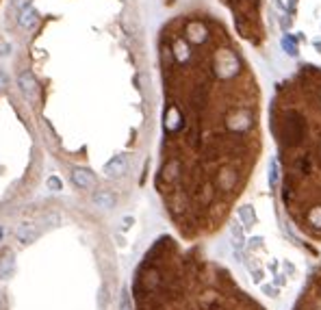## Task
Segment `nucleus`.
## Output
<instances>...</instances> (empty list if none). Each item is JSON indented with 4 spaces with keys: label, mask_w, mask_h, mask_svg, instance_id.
I'll return each instance as SVG.
<instances>
[{
    "label": "nucleus",
    "mask_w": 321,
    "mask_h": 310,
    "mask_svg": "<svg viewBox=\"0 0 321 310\" xmlns=\"http://www.w3.org/2000/svg\"><path fill=\"white\" fill-rule=\"evenodd\" d=\"M128 169V158L124 156V154H117V156H113L111 161L104 165V176L107 178H119L124 176Z\"/></svg>",
    "instance_id": "1"
},
{
    "label": "nucleus",
    "mask_w": 321,
    "mask_h": 310,
    "mask_svg": "<svg viewBox=\"0 0 321 310\" xmlns=\"http://www.w3.org/2000/svg\"><path fill=\"white\" fill-rule=\"evenodd\" d=\"M37 237H39V232H37V228H35V223H22V226L16 228V239L24 247L37 241Z\"/></svg>",
    "instance_id": "2"
},
{
    "label": "nucleus",
    "mask_w": 321,
    "mask_h": 310,
    "mask_svg": "<svg viewBox=\"0 0 321 310\" xmlns=\"http://www.w3.org/2000/svg\"><path fill=\"white\" fill-rule=\"evenodd\" d=\"M93 204H96V208L100 211H111L115 208V202H117V198L113 196V191H109V189H100V191L93 193Z\"/></svg>",
    "instance_id": "3"
},
{
    "label": "nucleus",
    "mask_w": 321,
    "mask_h": 310,
    "mask_svg": "<svg viewBox=\"0 0 321 310\" xmlns=\"http://www.w3.org/2000/svg\"><path fill=\"white\" fill-rule=\"evenodd\" d=\"M72 182L76 184L78 189H92L93 184H96V178H93V174L89 172V169L76 167V169H72Z\"/></svg>",
    "instance_id": "4"
},
{
    "label": "nucleus",
    "mask_w": 321,
    "mask_h": 310,
    "mask_svg": "<svg viewBox=\"0 0 321 310\" xmlns=\"http://www.w3.org/2000/svg\"><path fill=\"white\" fill-rule=\"evenodd\" d=\"M16 271V261H13V252L11 249H4L0 254V278L2 280H9Z\"/></svg>",
    "instance_id": "5"
},
{
    "label": "nucleus",
    "mask_w": 321,
    "mask_h": 310,
    "mask_svg": "<svg viewBox=\"0 0 321 310\" xmlns=\"http://www.w3.org/2000/svg\"><path fill=\"white\" fill-rule=\"evenodd\" d=\"M230 239H232V247H234V256L241 258V252H243L245 245V237H243V226L239 221H234L230 226Z\"/></svg>",
    "instance_id": "6"
},
{
    "label": "nucleus",
    "mask_w": 321,
    "mask_h": 310,
    "mask_svg": "<svg viewBox=\"0 0 321 310\" xmlns=\"http://www.w3.org/2000/svg\"><path fill=\"white\" fill-rule=\"evenodd\" d=\"M18 87H20V91H22L28 100L33 98V91H35V78L31 76V72H26V69H24V72L20 74V76H18Z\"/></svg>",
    "instance_id": "7"
},
{
    "label": "nucleus",
    "mask_w": 321,
    "mask_h": 310,
    "mask_svg": "<svg viewBox=\"0 0 321 310\" xmlns=\"http://www.w3.org/2000/svg\"><path fill=\"white\" fill-rule=\"evenodd\" d=\"M35 20H37V11H35L33 7H26L18 13V26L20 28H31L35 24Z\"/></svg>",
    "instance_id": "8"
},
{
    "label": "nucleus",
    "mask_w": 321,
    "mask_h": 310,
    "mask_svg": "<svg viewBox=\"0 0 321 310\" xmlns=\"http://www.w3.org/2000/svg\"><path fill=\"white\" fill-rule=\"evenodd\" d=\"M239 217H241V221H243V228L250 230L252 226H256V213H254L250 206L239 208Z\"/></svg>",
    "instance_id": "9"
},
{
    "label": "nucleus",
    "mask_w": 321,
    "mask_h": 310,
    "mask_svg": "<svg viewBox=\"0 0 321 310\" xmlns=\"http://www.w3.org/2000/svg\"><path fill=\"white\" fill-rule=\"evenodd\" d=\"M282 48L287 50L291 57H295V54H298V46H295V42H293V37H291V35H284V37H282Z\"/></svg>",
    "instance_id": "10"
},
{
    "label": "nucleus",
    "mask_w": 321,
    "mask_h": 310,
    "mask_svg": "<svg viewBox=\"0 0 321 310\" xmlns=\"http://www.w3.org/2000/svg\"><path fill=\"white\" fill-rule=\"evenodd\" d=\"M278 178H280V174H278V163L272 161V169H269V187H272V189L278 187Z\"/></svg>",
    "instance_id": "11"
},
{
    "label": "nucleus",
    "mask_w": 321,
    "mask_h": 310,
    "mask_svg": "<svg viewBox=\"0 0 321 310\" xmlns=\"http://www.w3.org/2000/svg\"><path fill=\"white\" fill-rule=\"evenodd\" d=\"M119 310H133V306H130V295H128L126 288L122 291V299H119Z\"/></svg>",
    "instance_id": "12"
},
{
    "label": "nucleus",
    "mask_w": 321,
    "mask_h": 310,
    "mask_svg": "<svg viewBox=\"0 0 321 310\" xmlns=\"http://www.w3.org/2000/svg\"><path fill=\"white\" fill-rule=\"evenodd\" d=\"M46 184H48V189H50V191H61V189H63V184H61V180H59L57 176H50Z\"/></svg>",
    "instance_id": "13"
},
{
    "label": "nucleus",
    "mask_w": 321,
    "mask_h": 310,
    "mask_svg": "<svg viewBox=\"0 0 321 310\" xmlns=\"http://www.w3.org/2000/svg\"><path fill=\"white\" fill-rule=\"evenodd\" d=\"M11 54V44L4 37H0V57H9Z\"/></svg>",
    "instance_id": "14"
},
{
    "label": "nucleus",
    "mask_w": 321,
    "mask_h": 310,
    "mask_svg": "<svg viewBox=\"0 0 321 310\" xmlns=\"http://www.w3.org/2000/svg\"><path fill=\"white\" fill-rule=\"evenodd\" d=\"M260 291H263L265 295H272V297H274V295H278V291H275L272 284H260Z\"/></svg>",
    "instance_id": "15"
},
{
    "label": "nucleus",
    "mask_w": 321,
    "mask_h": 310,
    "mask_svg": "<svg viewBox=\"0 0 321 310\" xmlns=\"http://www.w3.org/2000/svg\"><path fill=\"white\" fill-rule=\"evenodd\" d=\"M250 247H254V249L263 247V237H254V239H250Z\"/></svg>",
    "instance_id": "16"
},
{
    "label": "nucleus",
    "mask_w": 321,
    "mask_h": 310,
    "mask_svg": "<svg viewBox=\"0 0 321 310\" xmlns=\"http://www.w3.org/2000/svg\"><path fill=\"white\" fill-rule=\"evenodd\" d=\"M16 7H18V11H22V9L31 7V0H16Z\"/></svg>",
    "instance_id": "17"
},
{
    "label": "nucleus",
    "mask_w": 321,
    "mask_h": 310,
    "mask_svg": "<svg viewBox=\"0 0 321 310\" xmlns=\"http://www.w3.org/2000/svg\"><path fill=\"white\" fill-rule=\"evenodd\" d=\"M4 87H7V74L0 72V91H2Z\"/></svg>",
    "instance_id": "18"
},
{
    "label": "nucleus",
    "mask_w": 321,
    "mask_h": 310,
    "mask_svg": "<svg viewBox=\"0 0 321 310\" xmlns=\"http://www.w3.org/2000/svg\"><path fill=\"white\" fill-rule=\"evenodd\" d=\"M135 223V219L133 217H124V228H130Z\"/></svg>",
    "instance_id": "19"
},
{
    "label": "nucleus",
    "mask_w": 321,
    "mask_h": 310,
    "mask_svg": "<svg viewBox=\"0 0 321 310\" xmlns=\"http://www.w3.org/2000/svg\"><path fill=\"white\" fill-rule=\"evenodd\" d=\"M2 239H4V228L0 226V241H2Z\"/></svg>",
    "instance_id": "20"
}]
</instances>
